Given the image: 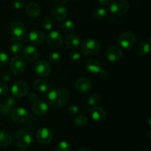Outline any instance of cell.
I'll use <instances>...</instances> for the list:
<instances>
[{
	"label": "cell",
	"instance_id": "1",
	"mask_svg": "<svg viewBox=\"0 0 151 151\" xmlns=\"http://www.w3.org/2000/svg\"><path fill=\"white\" fill-rule=\"evenodd\" d=\"M47 99L52 107L55 109H60L67 104L70 99V94L66 88H53L49 92Z\"/></svg>",
	"mask_w": 151,
	"mask_h": 151
},
{
	"label": "cell",
	"instance_id": "2",
	"mask_svg": "<svg viewBox=\"0 0 151 151\" xmlns=\"http://www.w3.org/2000/svg\"><path fill=\"white\" fill-rule=\"evenodd\" d=\"M12 141L19 148H27L32 143V135L26 130H18L13 133Z\"/></svg>",
	"mask_w": 151,
	"mask_h": 151
},
{
	"label": "cell",
	"instance_id": "3",
	"mask_svg": "<svg viewBox=\"0 0 151 151\" xmlns=\"http://www.w3.org/2000/svg\"><path fill=\"white\" fill-rule=\"evenodd\" d=\"M100 42L95 38H86L81 44V52L87 56L95 55L100 52Z\"/></svg>",
	"mask_w": 151,
	"mask_h": 151
},
{
	"label": "cell",
	"instance_id": "4",
	"mask_svg": "<svg viewBox=\"0 0 151 151\" xmlns=\"http://www.w3.org/2000/svg\"><path fill=\"white\" fill-rule=\"evenodd\" d=\"M9 31L12 38L16 41H24L27 35V30L22 22H13L10 24Z\"/></svg>",
	"mask_w": 151,
	"mask_h": 151
},
{
	"label": "cell",
	"instance_id": "5",
	"mask_svg": "<svg viewBox=\"0 0 151 151\" xmlns=\"http://www.w3.org/2000/svg\"><path fill=\"white\" fill-rule=\"evenodd\" d=\"M129 10V3L126 0H114L111 4L110 10L115 16H122Z\"/></svg>",
	"mask_w": 151,
	"mask_h": 151
},
{
	"label": "cell",
	"instance_id": "6",
	"mask_svg": "<svg viewBox=\"0 0 151 151\" xmlns=\"http://www.w3.org/2000/svg\"><path fill=\"white\" fill-rule=\"evenodd\" d=\"M28 116L29 114L27 110L22 107H18L13 109L10 113V118L12 121L17 125L24 123L27 120Z\"/></svg>",
	"mask_w": 151,
	"mask_h": 151
},
{
	"label": "cell",
	"instance_id": "7",
	"mask_svg": "<svg viewBox=\"0 0 151 151\" xmlns=\"http://www.w3.org/2000/svg\"><path fill=\"white\" fill-rule=\"evenodd\" d=\"M26 69V63L23 58L15 56L11 59L10 63V72L15 75H20Z\"/></svg>",
	"mask_w": 151,
	"mask_h": 151
},
{
	"label": "cell",
	"instance_id": "8",
	"mask_svg": "<svg viewBox=\"0 0 151 151\" xmlns=\"http://www.w3.org/2000/svg\"><path fill=\"white\" fill-rule=\"evenodd\" d=\"M136 36L134 33L126 31L119 35L118 38V43L119 46L124 49H130L134 45L136 42Z\"/></svg>",
	"mask_w": 151,
	"mask_h": 151
},
{
	"label": "cell",
	"instance_id": "9",
	"mask_svg": "<svg viewBox=\"0 0 151 151\" xmlns=\"http://www.w3.org/2000/svg\"><path fill=\"white\" fill-rule=\"evenodd\" d=\"M34 72L38 76L47 77L50 75L52 72V67L50 62L47 60H41L36 62L33 66Z\"/></svg>",
	"mask_w": 151,
	"mask_h": 151
},
{
	"label": "cell",
	"instance_id": "10",
	"mask_svg": "<svg viewBox=\"0 0 151 151\" xmlns=\"http://www.w3.org/2000/svg\"><path fill=\"white\" fill-rule=\"evenodd\" d=\"M11 92L16 97H23L29 92V86L24 81H16L11 86Z\"/></svg>",
	"mask_w": 151,
	"mask_h": 151
},
{
	"label": "cell",
	"instance_id": "11",
	"mask_svg": "<svg viewBox=\"0 0 151 151\" xmlns=\"http://www.w3.org/2000/svg\"><path fill=\"white\" fill-rule=\"evenodd\" d=\"M52 17L58 22H63L68 16V10L61 4H56L51 9Z\"/></svg>",
	"mask_w": 151,
	"mask_h": 151
},
{
	"label": "cell",
	"instance_id": "12",
	"mask_svg": "<svg viewBox=\"0 0 151 151\" xmlns=\"http://www.w3.org/2000/svg\"><path fill=\"white\" fill-rule=\"evenodd\" d=\"M47 43L50 47L53 49H59L63 43V36L57 31H52L47 36Z\"/></svg>",
	"mask_w": 151,
	"mask_h": 151
},
{
	"label": "cell",
	"instance_id": "13",
	"mask_svg": "<svg viewBox=\"0 0 151 151\" xmlns=\"http://www.w3.org/2000/svg\"><path fill=\"white\" fill-rule=\"evenodd\" d=\"M37 140L41 144H49L52 141L53 134L47 128H41L36 133Z\"/></svg>",
	"mask_w": 151,
	"mask_h": 151
},
{
	"label": "cell",
	"instance_id": "14",
	"mask_svg": "<svg viewBox=\"0 0 151 151\" xmlns=\"http://www.w3.org/2000/svg\"><path fill=\"white\" fill-rule=\"evenodd\" d=\"M91 116L94 122L97 123H102L106 121L107 118V113L103 108L94 106L91 111Z\"/></svg>",
	"mask_w": 151,
	"mask_h": 151
},
{
	"label": "cell",
	"instance_id": "15",
	"mask_svg": "<svg viewBox=\"0 0 151 151\" xmlns=\"http://www.w3.org/2000/svg\"><path fill=\"white\" fill-rule=\"evenodd\" d=\"M106 58L111 62H116L121 60L123 55L122 50L116 46H112L109 47L106 53Z\"/></svg>",
	"mask_w": 151,
	"mask_h": 151
},
{
	"label": "cell",
	"instance_id": "16",
	"mask_svg": "<svg viewBox=\"0 0 151 151\" xmlns=\"http://www.w3.org/2000/svg\"><path fill=\"white\" fill-rule=\"evenodd\" d=\"M75 88L81 93H86L89 91L92 88V83L86 78H81L76 81Z\"/></svg>",
	"mask_w": 151,
	"mask_h": 151
},
{
	"label": "cell",
	"instance_id": "17",
	"mask_svg": "<svg viewBox=\"0 0 151 151\" xmlns=\"http://www.w3.org/2000/svg\"><path fill=\"white\" fill-rule=\"evenodd\" d=\"M32 111L37 116H43L48 111V106L43 100H36L34 102L32 107Z\"/></svg>",
	"mask_w": 151,
	"mask_h": 151
},
{
	"label": "cell",
	"instance_id": "18",
	"mask_svg": "<svg viewBox=\"0 0 151 151\" xmlns=\"http://www.w3.org/2000/svg\"><path fill=\"white\" fill-rule=\"evenodd\" d=\"M23 56L29 62L35 61L39 57V52L33 46L29 45L23 50Z\"/></svg>",
	"mask_w": 151,
	"mask_h": 151
},
{
	"label": "cell",
	"instance_id": "19",
	"mask_svg": "<svg viewBox=\"0 0 151 151\" xmlns=\"http://www.w3.org/2000/svg\"><path fill=\"white\" fill-rule=\"evenodd\" d=\"M87 71L92 75H98L102 72V66L100 62L94 58H89L86 62Z\"/></svg>",
	"mask_w": 151,
	"mask_h": 151
},
{
	"label": "cell",
	"instance_id": "20",
	"mask_svg": "<svg viewBox=\"0 0 151 151\" xmlns=\"http://www.w3.org/2000/svg\"><path fill=\"white\" fill-rule=\"evenodd\" d=\"M25 11L28 16L32 19H36L41 15V7L37 3L29 2L27 4Z\"/></svg>",
	"mask_w": 151,
	"mask_h": 151
},
{
	"label": "cell",
	"instance_id": "21",
	"mask_svg": "<svg viewBox=\"0 0 151 151\" xmlns=\"http://www.w3.org/2000/svg\"><path fill=\"white\" fill-rule=\"evenodd\" d=\"M29 39L34 45H41L45 39L44 33L41 30H33L29 34Z\"/></svg>",
	"mask_w": 151,
	"mask_h": 151
},
{
	"label": "cell",
	"instance_id": "22",
	"mask_svg": "<svg viewBox=\"0 0 151 151\" xmlns=\"http://www.w3.org/2000/svg\"><path fill=\"white\" fill-rule=\"evenodd\" d=\"M16 101L13 97H7L5 100H4V102L2 103L1 106V112L2 114L8 115L10 114V112H11V111L13 110V109L14 108L15 105H16Z\"/></svg>",
	"mask_w": 151,
	"mask_h": 151
},
{
	"label": "cell",
	"instance_id": "23",
	"mask_svg": "<svg viewBox=\"0 0 151 151\" xmlns=\"http://www.w3.org/2000/svg\"><path fill=\"white\" fill-rule=\"evenodd\" d=\"M12 142V136L10 132L4 129L0 130V146L7 147Z\"/></svg>",
	"mask_w": 151,
	"mask_h": 151
},
{
	"label": "cell",
	"instance_id": "24",
	"mask_svg": "<svg viewBox=\"0 0 151 151\" xmlns=\"http://www.w3.org/2000/svg\"><path fill=\"white\" fill-rule=\"evenodd\" d=\"M33 86L37 91L40 93H46L49 90L48 83L44 79H36L33 83Z\"/></svg>",
	"mask_w": 151,
	"mask_h": 151
},
{
	"label": "cell",
	"instance_id": "25",
	"mask_svg": "<svg viewBox=\"0 0 151 151\" xmlns=\"http://www.w3.org/2000/svg\"><path fill=\"white\" fill-rule=\"evenodd\" d=\"M81 41L80 38L74 34H69L66 36V44L69 48L70 49H77L79 47Z\"/></svg>",
	"mask_w": 151,
	"mask_h": 151
},
{
	"label": "cell",
	"instance_id": "26",
	"mask_svg": "<svg viewBox=\"0 0 151 151\" xmlns=\"http://www.w3.org/2000/svg\"><path fill=\"white\" fill-rule=\"evenodd\" d=\"M136 51H137V54L140 55H145L148 54L149 51H150V44L145 41H140L136 48Z\"/></svg>",
	"mask_w": 151,
	"mask_h": 151
},
{
	"label": "cell",
	"instance_id": "27",
	"mask_svg": "<svg viewBox=\"0 0 151 151\" xmlns=\"http://www.w3.org/2000/svg\"><path fill=\"white\" fill-rule=\"evenodd\" d=\"M100 100H101V97L98 93H93V94H90L89 97H88L87 102H88L89 106H96L100 103Z\"/></svg>",
	"mask_w": 151,
	"mask_h": 151
},
{
	"label": "cell",
	"instance_id": "28",
	"mask_svg": "<svg viewBox=\"0 0 151 151\" xmlns=\"http://www.w3.org/2000/svg\"><path fill=\"white\" fill-rule=\"evenodd\" d=\"M62 29L66 32H72L75 29V24L71 20L64 21L62 24Z\"/></svg>",
	"mask_w": 151,
	"mask_h": 151
},
{
	"label": "cell",
	"instance_id": "29",
	"mask_svg": "<svg viewBox=\"0 0 151 151\" xmlns=\"http://www.w3.org/2000/svg\"><path fill=\"white\" fill-rule=\"evenodd\" d=\"M94 15L97 19H104L105 17L107 16L108 11L106 8H104V7H97V8H96L95 10H94Z\"/></svg>",
	"mask_w": 151,
	"mask_h": 151
},
{
	"label": "cell",
	"instance_id": "30",
	"mask_svg": "<svg viewBox=\"0 0 151 151\" xmlns=\"http://www.w3.org/2000/svg\"><path fill=\"white\" fill-rule=\"evenodd\" d=\"M23 50L24 49L23 47H22V44L19 42L14 43V44L10 46V51L13 54L16 55H20L23 52Z\"/></svg>",
	"mask_w": 151,
	"mask_h": 151
},
{
	"label": "cell",
	"instance_id": "31",
	"mask_svg": "<svg viewBox=\"0 0 151 151\" xmlns=\"http://www.w3.org/2000/svg\"><path fill=\"white\" fill-rule=\"evenodd\" d=\"M87 122H88V118L84 115H79V116H76L74 119V123L78 127L84 126L86 124H87Z\"/></svg>",
	"mask_w": 151,
	"mask_h": 151
},
{
	"label": "cell",
	"instance_id": "32",
	"mask_svg": "<svg viewBox=\"0 0 151 151\" xmlns=\"http://www.w3.org/2000/svg\"><path fill=\"white\" fill-rule=\"evenodd\" d=\"M55 151H71L70 145L66 141L60 142L56 146Z\"/></svg>",
	"mask_w": 151,
	"mask_h": 151
},
{
	"label": "cell",
	"instance_id": "33",
	"mask_svg": "<svg viewBox=\"0 0 151 151\" xmlns=\"http://www.w3.org/2000/svg\"><path fill=\"white\" fill-rule=\"evenodd\" d=\"M41 26L44 29H45L46 30H51L52 29V22L51 21V19H49V18L45 17L43 18L41 21Z\"/></svg>",
	"mask_w": 151,
	"mask_h": 151
},
{
	"label": "cell",
	"instance_id": "34",
	"mask_svg": "<svg viewBox=\"0 0 151 151\" xmlns=\"http://www.w3.org/2000/svg\"><path fill=\"white\" fill-rule=\"evenodd\" d=\"M60 58H61V56L57 52H52L50 53L48 56L49 61L52 63H58L60 60Z\"/></svg>",
	"mask_w": 151,
	"mask_h": 151
},
{
	"label": "cell",
	"instance_id": "35",
	"mask_svg": "<svg viewBox=\"0 0 151 151\" xmlns=\"http://www.w3.org/2000/svg\"><path fill=\"white\" fill-rule=\"evenodd\" d=\"M9 61L8 55L4 51L0 50V67H4Z\"/></svg>",
	"mask_w": 151,
	"mask_h": 151
},
{
	"label": "cell",
	"instance_id": "36",
	"mask_svg": "<svg viewBox=\"0 0 151 151\" xmlns=\"http://www.w3.org/2000/svg\"><path fill=\"white\" fill-rule=\"evenodd\" d=\"M69 58L72 61H78V60H79L81 59V55L80 53V52L75 50V51H72L69 53Z\"/></svg>",
	"mask_w": 151,
	"mask_h": 151
},
{
	"label": "cell",
	"instance_id": "37",
	"mask_svg": "<svg viewBox=\"0 0 151 151\" xmlns=\"http://www.w3.org/2000/svg\"><path fill=\"white\" fill-rule=\"evenodd\" d=\"M12 78V75L10 72H2L1 75V81H4V82H7V81H10Z\"/></svg>",
	"mask_w": 151,
	"mask_h": 151
},
{
	"label": "cell",
	"instance_id": "38",
	"mask_svg": "<svg viewBox=\"0 0 151 151\" xmlns=\"http://www.w3.org/2000/svg\"><path fill=\"white\" fill-rule=\"evenodd\" d=\"M24 6V3L22 0H15L13 1V7L17 10H20V9L23 8Z\"/></svg>",
	"mask_w": 151,
	"mask_h": 151
},
{
	"label": "cell",
	"instance_id": "39",
	"mask_svg": "<svg viewBox=\"0 0 151 151\" xmlns=\"http://www.w3.org/2000/svg\"><path fill=\"white\" fill-rule=\"evenodd\" d=\"M8 92V88L5 84L0 83V96L6 95Z\"/></svg>",
	"mask_w": 151,
	"mask_h": 151
},
{
	"label": "cell",
	"instance_id": "40",
	"mask_svg": "<svg viewBox=\"0 0 151 151\" xmlns=\"http://www.w3.org/2000/svg\"><path fill=\"white\" fill-rule=\"evenodd\" d=\"M68 110H69V113H71L72 114H77L79 112V109H78V107L76 105H71L68 108Z\"/></svg>",
	"mask_w": 151,
	"mask_h": 151
},
{
	"label": "cell",
	"instance_id": "41",
	"mask_svg": "<svg viewBox=\"0 0 151 151\" xmlns=\"http://www.w3.org/2000/svg\"><path fill=\"white\" fill-rule=\"evenodd\" d=\"M27 97L29 101L31 102H35L36 100H38V94L35 92H33V91L28 93Z\"/></svg>",
	"mask_w": 151,
	"mask_h": 151
},
{
	"label": "cell",
	"instance_id": "42",
	"mask_svg": "<svg viewBox=\"0 0 151 151\" xmlns=\"http://www.w3.org/2000/svg\"><path fill=\"white\" fill-rule=\"evenodd\" d=\"M100 76H101L103 78H104V79H108V78L110 77V75H109V72L106 70H103V69L102 70V72H100Z\"/></svg>",
	"mask_w": 151,
	"mask_h": 151
},
{
	"label": "cell",
	"instance_id": "43",
	"mask_svg": "<svg viewBox=\"0 0 151 151\" xmlns=\"http://www.w3.org/2000/svg\"><path fill=\"white\" fill-rule=\"evenodd\" d=\"M98 1L100 4L105 6L109 5V4H110L111 3V0H98Z\"/></svg>",
	"mask_w": 151,
	"mask_h": 151
},
{
	"label": "cell",
	"instance_id": "44",
	"mask_svg": "<svg viewBox=\"0 0 151 151\" xmlns=\"http://www.w3.org/2000/svg\"><path fill=\"white\" fill-rule=\"evenodd\" d=\"M54 1L58 4H65V3L68 2L69 0H54Z\"/></svg>",
	"mask_w": 151,
	"mask_h": 151
},
{
	"label": "cell",
	"instance_id": "45",
	"mask_svg": "<svg viewBox=\"0 0 151 151\" xmlns=\"http://www.w3.org/2000/svg\"><path fill=\"white\" fill-rule=\"evenodd\" d=\"M78 151H91L87 147H81V148L78 149Z\"/></svg>",
	"mask_w": 151,
	"mask_h": 151
},
{
	"label": "cell",
	"instance_id": "46",
	"mask_svg": "<svg viewBox=\"0 0 151 151\" xmlns=\"http://www.w3.org/2000/svg\"><path fill=\"white\" fill-rule=\"evenodd\" d=\"M75 1H80V0H75Z\"/></svg>",
	"mask_w": 151,
	"mask_h": 151
},
{
	"label": "cell",
	"instance_id": "47",
	"mask_svg": "<svg viewBox=\"0 0 151 151\" xmlns=\"http://www.w3.org/2000/svg\"><path fill=\"white\" fill-rule=\"evenodd\" d=\"M0 1H1V0H0Z\"/></svg>",
	"mask_w": 151,
	"mask_h": 151
}]
</instances>
